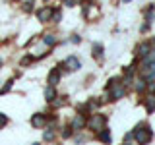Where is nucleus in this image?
I'll list each match as a JSON object with an SVG mask.
<instances>
[{"label":"nucleus","instance_id":"nucleus-1","mask_svg":"<svg viewBox=\"0 0 155 145\" xmlns=\"http://www.w3.org/2000/svg\"><path fill=\"white\" fill-rule=\"evenodd\" d=\"M151 130L147 128V126H138V128H136V132H134V137H136V141H138L140 145H145L149 141V139H151Z\"/></svg>","mask_w":155,"mask_h":145},{"label":"nucleus","instance_id":"nucleus-2","mask_svg":"<svg viewBox=\"0 0 155 145\" xmlns=\"http://www.w3.org/2000/svg\"><path fill=\"white\" fill-rule=\"evenodd\" d=\"M105 124H107V118H105L103 114H93L89 118V128L93 130V132H103Z\"/></svg>","mask_w":155,"mask_h":145},{"label":"nucleus","instance_id":"nucleus-3","mask_svg":"<svg viewBox=\"0 0 155 145\" xmlns=\"http://www.w3.org/2000/svg\"><path fill=\"white\" fill-rule=\"evenodd\" d=\"M124 93H126L124 85L122 83H116V85H113V89H110V99L118 101V99H122V97H124Z\"/></svg>","mask_w":155,"mask_h":145},{"label":"nucleus","instance_id":"nucleus-4","mask_svg":"<svg viewBox=\"0 0 155 145\" xmlns=\"http://www.w3.org/2000/svg\"><path fill=\"white\" fill-rule=\"evenodd\" d=\"M51 16H52V10H51V6H47V8H41L37 12V18H39V21H48L51 19Z\"/></svg>","mask_w":155,"mask_h":145},{"label":"nucleus","instance_id":"nucleus-5","mask_svg":"<svg viewBox=\"0 0 155 145\" xmlns=\"http://www.w3.org/2000/svg\"><path fill=\"white\" fill-rule=\"evenodd\" d=\"M58 81H60V68H52L51 74H48V83L52 87V85H56Z\"/></svg>","mask_w":155,"mask_h":145},{"label":"nucleus","instance_id":"nucleus-6","mask_svg":"<svg viewBox=\"0 0 155 145\" xmlns=\"http://www.w3.org/2000/svg\"><path fill=\"white\" fill-rule=\"evenodd\" d=\"M64 66H66V68H68V70H70V72H76L78 68H80V60H78L76 56H70V58H66Z\"/></svg>","mask_w":155,"mask_h":145},{"label":"nucleus","instance_id":"nucleus-7","mask_svg":"<svg viewBox=\"0 0 155 145\" xmlns=\"http://www.w3.org/2000/svg\"><path fill=\"white\" fill-rule=\"evenodd\" d=\"M47 122V118H45V114H35L31 118V126H35V128H41V126H45Z\"/></svg>","mask_w":155,"mask_h":145},{"label":"nucleus","instance_id":"nucleus-8","mask_svg":"<svg viewBox=\"0 0 155 145\" xmlns=\"http://www.w3.org/2000/svg\"><path fill=\"white\" fill-rule=\"evenodd\" d=\"M84 126H85V118L81 114H78L74 118V122H72V128H74V130H81Z\"/></svg>","mask_w":155,"mask_h":145},{"label":"nucleus","instance_id":"nucleus-9","mask_svg":"<svg viewBox=\"0 0 155 145\" xmlns=\"http://www.w3.org/2000/svg\"><path fill=\"white\" fill-rule=\"evenodd\" d=\"M45 99L48 101V103H52V101L56 99V91L52 89V87H47V89H45Z\"/></svg>","mask_w":155,"mask_h":145},{"label":"nucleus","instance_id":"nucleus-10","mask_svg":"<svg viewBox=\"0 0 155 145\" xmlns=\"http://www.w3.org/2000/svg\"><path fill=\"white\" fill-rule=\"evenodd\" d=\"M145 108H147V112H153L155 110V97H149V99L145 101Z\"/></svg>","mask_w":155,"mask_h":145},{"label":"nucleus","instance_id":"nucleus-11","mask_svg":"<svg viewBox=\"0 0 155 145\" xmlns=\"http://www.w3.org/2000/svg\"><path fill=\"white\" fill-rule=\"evenodd\" d=\"M99 139H101V141H105V143H109V141H110V132H109V130L105 128L103 132L99 134Z\"/></svg>","mask_w":155,"mask_h":145},{"label":"nucleus","instance_id":"nucleus-12","mask_svg":"<svg viewBox=\"0 0 155 145\" xmlns=\"http://www.w3.org/2000/svg\"><path fill=\"white\" fill-rule=\"evenodd\" d=\"M93 56H95V58H101V56H103V47H101L99 43H97V45H93Z\"/></svg>","mask_w":155,"mask_h":145},{"label":"nucleus","instance_id":"nucleus-13","mask_svg":"<svg viewBox=\"0 0 155 145\" xmlns=\"http://www.w3.org/2000/svg\"><path fill=\"white\" fill-rule=\"evenodd\" d=\"M147 54H149V45L145 43V45L140 47V56H147Z\"/></svg>","mask_w":155,"mask_h":145},{"label":"nucleus","instance_id":"nucleus-14","mask_svg":"<svg viewBox=\"0 0 155 145\" xmlns=\"http://www.w3.org/2000/svg\"><path fill=\"white\" fill-rule=\"evenodd\" d=\"M60 18H62V14H60V10H54V12H52V21H60Z\"/></svg>","mask_w":155,"mask_h":145},{"label":"nucleus","instance_id":"nucleus-15","mask_svg":"<svg viewBox=\"0 0 155 145\" xmlns=\"http://www.w3.org/2000/svg\"><path fill=\"white\" fill-rule=\"evenodd\" d=\"M43 43H45V45H54V37H52V35H45Z\"/></svg>","mask_w":155,"mask_h":145},{"label":"nucleus","instance_id":"nucleus-16","mask_svg":"<svg viewBox=\"0 0 155 145\" xmlns=\"http://www.w3.org/2000/svg\"><path fill=\"white\" fill-rule=\"evenodd\" d=\"M10 89H12V81H8V83H6V85H4V87H2V89H0V95H4V93H8V91H10Z\"/></svg>","mask_w":155,"mask_h":145},{"label":"nucleus","instance_id":"nucleus-17","mask_svg":"<svg viewBox=\"0 0 155 145\" xmlns=\"http://www.w3.org/2000/svg\"><path fill=\"white\" fill-rule=\"evenodd\" d=\"M72 130H74V128H64V132H62V137H70V135H72Z\"/></svg>","mask_w":155,"mask_h":145},{"label":"nucleus","instance_id":"nucleus-18","mask_svg":"<svg viewBox=\"0 0 155 145\" xmlns=\"http://www.w3.org/2000/svg\"><path fill=\"white\" fill-rule=\"evenodd\" d=\"M6 122H8V118H6L2 112H0V128H4V126H6Z\"/></svg>","mask_w":155,"mask_h":145},{"label":"nucleus","instance_id":"nucleus-19","mask_svg":"<svg viewBox=\"0 0 155 145\" xmlns=\"http://www.w3.org/2000/svg\"><path fill=\"white\" fill-rule=\"evenodd\" d=\"M136 89H138V91H143L145 89V81H138V83H136Z\"/></svg>","mask_w":155,"mask_h":145},{"label":"nucleus","instance_id":"nucleus-20","mask_svg":"<svg viewBox=\"0 0 155 145\" xmlns=\"http://www.w3.org/2000/svg\"><path fill=\"white\" fill-rule=\"evenodd\" d=\"M52 137H54V134H52V132H45V139H47V141H51Z\"/></svg>","mask_w":155,"mask_h":145},{"label":"nucleus","instance_id":"nucleus-21","mask_svg":"<svg viewBox=\"0 0 155 145\" xmlns=\"http://www.w3.org/2000/svg\"><path fill=\"white\" fill-rule=\"evenodd\" d=\"M23 8H25L27 12H31V10H33V2H25V6H23Z\"/></svg>","mask_w":155,"mask_h":145},{"label":"nucleus","instance_id":"nucleus-22","mask_svg":"<svg viewBox=\"0 0 155 145\" xmlns=\"http://www.w3.org/2000/svg\"><path fill=\"white\" fill-rule=\"evenodd\" d=\"M66 4H68V6H74V4H76V0H66Z\"/></svg>","mask_w":155,"mask_h":145},{"label":"nucleus","instance_id":"nucleus-23","mask_svg":"<svg viewBox=\"0 0 155 145\" xmlns=\"http://www.w3.org/2000/svg\"><path fill=\"white\" fill-rule=\"evenodd\" d=\"M126 145H130V143H126Z\"/></svg>","mask_w":155,"mask_h":145}]
</instances>
